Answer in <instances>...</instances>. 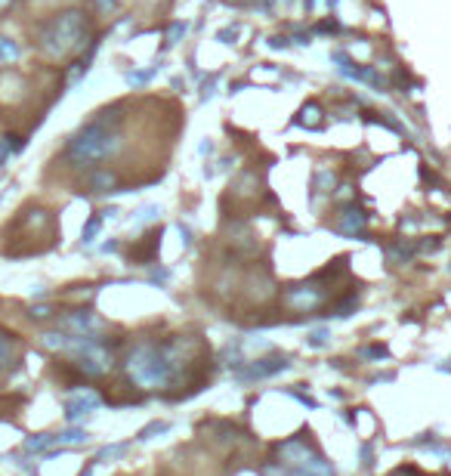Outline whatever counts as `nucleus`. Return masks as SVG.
I'll return each instance as SVG.
<instances>
[{
  "instance_id": "obj_3",
  "label": "nucleus",
  "mask_w": 451,
  "mask_h": 476,
  "mask_svg": "<svg viewBox=\"0 0 451 476\" xmlns=\"http://www.w3.org/2000/svg\"><path fill=\"white\" fill-rule=\"evenodd\" d=\"M281 455L288 458V464L297 470V476H334L331 467L318 458V455H313L303 445V440H290L281 445Z\"/></svg>"
},
{
  "instance_id": "obj_1",
  "label": "nucleus",
  "mask_w": 451,
  "mask_h": 476,
  "mask_svg": "<svg viewBox=\"0 0 451 476\" xmlns=\"http://www.w3.org/2000/svg\"><path fill=\"white\" fill-rule=\"evenodd\" d=\"M176 343H139V347L127 356V375L139 387H167L176 375Z\"/></svg>"
},
{
  "instance_id": "obj_12",
  "label": "nucleus",
  "mask_w": 451,
  "mask_h": 476,
  "mask_svg": "<svg viewBox=\"0 0 451 476\" xmlns=\"http://www.w3.org/2000/svg\"><path fill=\"white\" fill-rule=\"evenodd\" d=\"M164 430H167V424H161V421H158V424H148L146 430L139 433V440H152V433H164Z\"/></svg>"
},
{
  "instance_id": "obj_14",
  "label": "nucleus",
  "mask_w": 451,
  "mask_h": 476,
  "mask_svg": "<svg viewBox=\"0 0 451 476\" xmlns=\"http://www.w3.org/2000/svg\"><path fill=\"white\" fill-rule=\"evenodd\" d=\"M53 310L50 306H31V319H50Z\"/></svg>"
},
{
  "instance_id": "obj_4",
  "label": "nucleus",
  "mask_w": 451,
  "mask_h": 476,
  "mask_svg": "<svg viewBox=\"0 0 451 476\" xmlns=\"http://www.w3.org/2000/svg\"><path fill=\"white\" fill-rule=\"evenodd\" d=\"M62 328L69 331L71 338H96L99 319H96V315H93L90 310H78V313L62 315Z\"/></svg>"
},
{
  "instance_id": "obj_15",
  "label": "nucleus",
  "mask_w": 451,
  "mask_h": 476,
  "mask_svg": "<svg viewBox=\"0 0 451 476\" xmlns=\"http://www.w3.org/2000/svg\"><path fill=\"white\" fill-rule=\"evenodd\" d=\"M6 4H9V0H0V9H4V6H6Z\"/></svg>"
},
{
  "instance_id": "obj_7",
  "label": "nucleus",
  "mask_w": 451,
  "mask_h": 476,
  "mask_svg": "<svg viewBox=\"0 0 451 476\" xmlns=\"http://www.w3.org/2000/svg\"><path fill=\"white\" fill-rule=\"evenodd\" d=\"M281 368H288L285 359H263V362H253L248 375L250 378H269V375H275V371H281Z\"/></svg>"
},
{
  "instance_id": "obj_5",
  "label": "nucleus",
  "mask_w": 451,
  "mask_h": 476,
  "mask_svg": "<svg viewBox=\"0 0 451 476\" xmlns=\"http://www.w3.org/2000/svg\"><path fill=\"white\" fill-rule=\"evenodd\" d=\"M99 393H93V390H78V393L69 396V402H65V417L69 421H81V417L93 415L99 408Z\"/></svg>"
},
{
  "instance_id": "obj_11",
  "label": "nucleus",
  "mask_w": 451,
  "mask_h": 476,
  "mask_svg": "<svg viewBox=\"0 0 451 476\" xmlns=\"http://www.w3.org/2000/svg\"><path fill=\"white\" fill-rule=\"evenodd\" d=\"M127 452V445H108V449H102L96 455V461H111V458H121V455Z\"/></svg>"
},
{
  "instance_id": "obj_2",
  "label": "nucleus",
  "mask_w": 451,
  "mask_h": 476,
  "mask_svg": "<svg viewBox=\"0 0 451 476\" xmlns=\"http://www.w3.org/2000/svg\"><path fill=\"white\" fill-rule=\"evenodd\" d=\"M83 34H87V16L78 13V9L74 13H59L44 25L41 46L50 59H59V56L78 50L83 44Z\"/></svg>"
},
{
  "instance_id": "obj_13",
  "label": "nucleus",
  "mask_w": 451,
  "mask_h": 476,
  "mask_svg": "<svg viewBox=\"0 0 451 476\" xmlns=\"http://www.w3.org/2000/svg\"><path fill=\"white\" fill-rule=\"evenodd\" d=\"M99 232V217H93L90 223H87V229H83V241H93V236Z\"/></svg>"
},
{
  "instance_id": "obj_9",
  "label": "nucleus",
  "mask_w": 451,
  "mask_h": 476,
  "mask_svg": "<svg viewBox=\"0 0 451 476\" xmlns=\"http://www.w3.org/2000/svg\"><path fill=\"white\" fill-rule=\"evenodd\" d=\"M50 445H56V433H41V436L25 440V452H46Z\"/></svg>"
},
{
  "instance_id": "obj_10",
  "label": "nucleus",
  "mask_w": 451,
  "mask_h": 476,
  "mask_svg": "<svg viewBox=\"0 0 451 476\" xmlns=\"http://www.w3.org/2000/svg\"><path fill=\"white\" fill-rule=\"evenodd\" d=\"M22 50H19L16 41H9V37H0V62H16Z\"/></svg>"
},
{
  "instance_id": "obj_8",
  "label": "nucleus",
  "mask_w": 451,
  "mask_h": 476,
  "mask_svg": "<svg viewBox=\"0 0 451 476\" xmlns=\"http://www.w3.org/2000/svg\"><path fill=\"white\" fill-rule=\"evenodd\" d=\"M87 442V430H81V427H71V430L65 433H56V445H81Z\"/></svg>"
},
{
  "instance_id": "obj_6",
  "label": "nucleus",
  "mask_w": 451,
  "mask_h": 476,
  "mask_svg": "<svg viewBox=\"0 0 451 476\" xmlns=\"http://www.w3.org/2000/svg\"><path fill=\"white\" fill-rule=\"evenodd\" d=\"M19 353H22V343L13 331L0 328V375H6V371H13L19 365Z\"/></svg>"
}]
</instances>
